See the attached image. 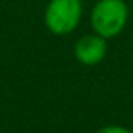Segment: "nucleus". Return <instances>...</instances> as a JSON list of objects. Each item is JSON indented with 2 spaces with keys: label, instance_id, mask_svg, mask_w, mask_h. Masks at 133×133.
<instances>
[{
  "label": "nucleus",
  "instance_id": "nucleus-1",
  "mask_svg": "<svg viewBox=\"0 0 133 133\" xmlns=\"http://www.w3.org/2000/svg\"><path fill=\"white\" fill-rule=\"evenodd\" d=\"M128 19V7L123 0H99L91 14V24L98 36L115 37L123 30Z\"/></svg>",
  "mask_w": 133,
  "mask_h": 133
},
{
  "label": "nucleus",
  "instance_id": "nucleus-2",
  "mask_svg": "<svg viewBox=\"0 0 133 133\" xmlns=\"http://www.w3.org/2000/svg\"><path fill=\"white\" fill-rule=\"evenodd\" d=\"M81 19L79 0H51L45 9V24L54 34H68Z\"/></svg>",
  "mask_w": 133,
  "mask_h": 133
},
{
  "label": "nucleus",
  "instance_id": "nucleus-4",
  "mask_svg": "<svg viewBox=\"0 0 133 133\" xmlns=\"http://www.w3.org/2000/svg\"><path fill=\"white\" fill-rule=\"evenodd\" d=\"M96 133H131V131L123 127H104L101 130H98Z\"/></svg>",
  "mask_w": 133,
  "mask_h": 133
},
{
  "label": "nucleus",
  "instance_id": "nucleus-3",
  "mask_svg": "<svg viewBox=\"0 0 133 133\" xmlns=\"http://www.w3.org/2000/svg\"><path fill=\"white\" fill-rule=\"evenodd\" d=\"M74 54L81 64L94 66L106 54V41L101 36H84L74 45Z\"/></svg>",
  "mask_w": 133,
  "mask_h": 133
}]
</instances>
